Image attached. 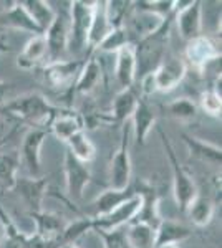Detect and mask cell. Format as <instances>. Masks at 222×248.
Returning <instances> with one entry per match:
<instances>
[{
	"instance_id": "4dcf8cb0",
	"label": "cell",
	"mask_w": 222,
	"mask_h": 248,
	"mask_svg": "<svg viewBox=\"0 0 222 248\" xmlns=\"http://www.w3.org/2000/svg\"><path fill=\"white\" fill-rule=\"evenodd\" d=\"M186 214L189 215L191 222L196 227H207L214 217V203L211 202V199L197 195L191 202V205L188 207Z\"/></svg>"
},
{
	"instance_id": "ac0fdd59",
	"label": "cell",
	"mask_w": 222,
	"mask_h": 248,
	"mask_svg": "<svg viewBox=\"0 0 222 248\" xmlns=\"http://www.w3.org/2000/svg\"><path fill=\"white\" fill-rule=\"evenodd\" d=\"M156 113L148 103L146 98H139L138 105H136L135 111H133L131 121H133V133H135L136 144L144 146L146 144V138L151 133V129L156 124Z\"/></svg>"
},
{
	"instance_id": "44dd1931",
	"label": "cell",
	"mask_w": 222,
	"mask_h": 248,
	"mask_svg": "<svg viewBox=\"0 0 222 248\" xmlns=\"http://www.w3.org/2000/svg\"><path fill=\"white\" fill-rule=\"evenodd\" d=\"M83 129H85L83 116L70 109H60L53 118V121L50 123V131L62 142H67L71 136H75L76 133H80Z\"/></svg>"
},
{
	"instance_id": "b9f144b4",
	"label": "cell",
	"mask_w": 222,
	"mask_h": 248,
	"mask_svg": "<svg viewBox=\"0 0 222 248\" xmlns=\"http://www.w3.org/2000/svg\"><path fill=\"white\" fill-rule=\"evenodd\" d=\"M60 248H80V247L75 245V243H70V245H63V247H60Z\"/></svg>"
},
{
	"instance_id": "484cf974",
	"label": "cell",
	"mask_w": 222,
	"mask_h": 248,
	"mask_svg": "<svg viewBox=\"0 0 222 248\" xmlns=\"http://www.w3.org/2000/svg\"><path fill=\"white\" fill-rule=\"evenodd\" d=\"M111 31L110 22H108L106 15V2H95L93 7V18H91V27L90 33H88V50H96L100 43L103 42L104 37Z\"/></svg>"
},
{
	"instance_id": "7402d4cb",
	"label": "cell",
	"mask_w": 222,
	"mask_h": 248,
	"mask_svg": "<svg viewBox=\"0 0 222 248\" xmlns=\"http://www.w3.org/2000/svg\"><path fill=\"white\" fill-rule=\"evenodd\" d=\"M116 62H115V77L121 90L133 88L136 81V58L133 45H126L116 51Z\"/></svg>"
},
{
	"instance_id": "d6a6232c",
	"label": "cell",
	"mask_w": 222,
	"mask_h": 248,
	"mask_svg": "<svg viewBox=\"0 0 222 248\" xmlns=\"http://www.w3.org/2000/svg\"><path fill=\"white\" fill-rule=\"evenodd\" d=\"M126 238L131 248H154V230L144 223L131 222L126 230Z\"/></svg>"
},
{
	"instance_id": "52a82bcc",
	"label": "cell",
	"mask_w": 222,
	"mask_h": 248,
	"mask_svg": "<svg viewBox=\"0 0 222 248\" xmlns=\"http://www.w3.org/2000/svg\"><path fill=\"white\" fill-rule=\"evenodd\" d=\"M131 184V159H130V127H123L121 142L110 162V189L124 190Z\"/></svg>"
},
{
	"instance_id": "ab89813d",
	"label": "cell",
	"mask_w": 222,
	"mask_h": 248,
	"mask_svg": "<svg viewBox=\"0 0 222 248\" xmlns=\"http://www.w3.org/2000/svg\"><path fill=\"white\" fill-rule=\"evenodd\" d=\"M12 90V85L7 81H0V106L7 105V98H9V93Z\"/></svg>"
},
{
	"instance_id": "d4e9b609",
	"label": "cell",
	"mask_w": 222,
	"mask_h": 248,
	"mask_svg": "<svg viewBox=\"0 0 222 248\" xmlns=\"http://www.w3.org/2000/svg\"><path fill=\"white\" fill-rule=\"evenodd\" d=\"M136 192L135 189L130 186L128 189L124 190H116V189H106L103 190L102 194L98 195V197L93 201V210H95V214H93L91 218L95 217H102V215H106L108 212L115 210L116 207H120L121 203H124L126 201H130V199L135 195Z\"/></svg>"
},
{
	"instance_id": "5bb4252c",
	"label": "cell",
	"mask_w": 222,
	"mask_h": 248,
	"mask_svg": "<svg viewBox=\"0 0 222 248\" xmlns=\"http://www.w3.org/2000/svg\"><path fill=\"white\" fill-rule=\"evenodd\" d=\"M48 136V129H34L25 134L22 142V161L30 177H42V146Z\"/></svg>"
},
{
	"instance_id": "277c9868",
	"label": "cell",
	"mask_w": 222,
	"mask_h": 248,
	"mask_svg": "<svg viewBox=\"0 0 222 248\" xmlns=\"http://www.w3.org/2000/svg\"><path fill=\"white\" fill-rule=\"evenodd\" d=\"M93 7L95 2L75 0L70 2V43L68 48L73 51H83L88 48V33H90Z\"/></svg>"
},
{
	"instance_id": "f1b7e54d",
	"label": "cell",
	"mask_w": 222,
	"mask_h": 248,
	"mask_svg": "<svg viewBox=\"0 0 222 248\" xmlns=\"http://www.w3.org/2000/svg\"><path fill=\"white\" fill-rule=\"evenodd\" d=\"M20 166V155L17 151L0 154V189L14 190L17 184V172Z\"/></svg>"
},
{
	"instance_id": "9a60e30c",
	"label": "cell",
	"mask_w": 222,
	"mask_h": 248,
	"mask_svg": "<svg viewBox=\"0 0 222 248\" xmlns=\"http://www.w3.org/2000/svg\"><path fill=\"white\" fill-rule=\"evenodd\" d=\"M48 181L45 177H22L17 179L15 189L22 195L28 207V214H37L43 210V199L47 195Z\"/></svg>"
},
{
	"instance_id": "f546056e",
	"label": "cell",
	"mask_w": 222,
	"mask_h": 248,
	"mask_svg": "<svg viewBox=\"0 0 222 248\" xmlns=\"http://www.w3.org/2000/svg\"><path fill=\"white\" fill-rule=\"evenodd\" d=\"M68 149L73 157L78 159L80 162L83 164H90L93 162V159L96 157V149L95 144L91 142V139L85 134V131H80L75 136H71L70 139L65 142Z\"/></svg>"
},
{
	"instance_id": "ba28073f",
	"label": "cell",
	"mask_w": 222,
	"mask_h": 248,
	"mask_svg": "<svg viewBox=\"0 0 222 248\" xmlns=\"http://www.w3.org/2000/svg\"><path fill=\"white\" fill-rule=\"evenodd\" d=\"M43 35L47 42L48 63L63 60L62 57L68 50V43H70V15L65 10L56 12L55 20Z\"/></svg>"
},
{
	"instance_id": "ffe728a7",
	"label": "cell",
	"mask_w": 222,
	"mask_h": 248,
	"mask_svg": "<svg viewBox=\"0 0 222 248\" xmlns=\"http://www.w3.org/2000/svg\"><path fill=\"white\" fill-rule=\"evenodd\" d=\"M138 96H136L133 88H126L121 90L113 99V105L110 113L104 116V123L113 124H124L128 119H131L133 111H135L136 105H138Z\"/></svg>"
},
{
	"instance_id": "4fadbf2b",
	"label": "cell",
	"mask_w": 222,
	"mask_h": 248,
	"mask_svg": "<svg viewBox=\"0 0 222 248\" xmlns=\"http://www.w3.org/2000/svg\"><path fill=\"white\" fill-rule=\"evenodd\" d=\"M186 73H188V68H186L184 60L181 58L164 60L151 73L154 91H161V93L172 91L176 86H179V83L184 79Z\"/></svg>"
},
{
	"instance_id": "30bf717a",
	"label": "cell",
	"mask_w": 222,
	"mask_h": 248,
	"mask_svg": "<svg viewBox=\"0 0 222 248\" xmlns=\"http://www.w3.org/2000/svg\"><path fill=\"white\" fill-rule=\"evenodd\" d=\"M139 205H141V199L138 194H135L130 201L121 203L120 207H116L115 210L108 212L106 215L91 218L93 230L113 232V230L123 229L124 225H130L133 220H135L136 214H138Z\"/></svg>"
},
{
	"instance_id": "6da1fadb",
	"label": "cell",
	"mask_w": 222,
	"mask_h": 248,
	"mask_svg": "<svg viewBox=\"0 0 222 248\" xmlns=\"http://www.w3.org/2000/svg\"><path fill=\"white\" fill-rule=\"evenodd\" d=\"M172 20H174V14L171 17L164 18L156 30H153L146 37L139 38L136 43H133L136 58V78H144L148 75H151L166 60V48L169 42V33H171Z\"/></svg>"
},
{
	"instance_id": "83f0119b",
	"label": "cell",
	"mask_w": 222,
	"mask_h": 248,
	"mask_svg": "<svg viewBox=\"0 0 222 248\" xmlns=\"http://www.w3.org/2000/svg\"><path fill=\"white\" fill-rule=\"evenodd\" d=\"M20 3L27 10V14L30 15V18L35 22V25L45 33L56 15V10L51 7V3L45 2V0H20Z\"/></svg>"
},
{
	"instance_id": "3957f363",
	"label": "cell",
	"mask_w": 222,
	"mask_h": 248,
	"mask_svg": "<svg viewBox=\"0 0 222 248\" xmlns=\"http://www.w3.org/2000/svg\"><path fill=\"white\" fill-rule=\"evenodd\" d=\"M159 136H161V141H163L164 151H166V155L171 162V170H172V194H174V201L177 203V209L181 212L188 210V207L191 205V202L199 195L196 187V182L192 179V175L189 174L188 170L181 166L179 159L176 155V151L172 147L171 141L163 131L159 129Z\"/></svg>"
},
{
	"instance_id": "4316f807",
	"label": "cell",
	"mask_w": 222,
	"mask_h": 248,
	"mask_svg": "<svg viewBox=\"0 0 222 248\" xmlns=\"http://www.w3.org/2000/svg\"><path fill=\"white\" fill-rule=\"evenodd\" d=\"M47 58V42L45 35H35L23 46L22 53L17 58V66L22 70H34L38 63Z\"/></svg>"
},
{
	"instance_id": "7c38bea8",
	"label": "cell",
	"mask_w": 222,
	"mask_h": 248,
	"mask_svg": "<svg viewBox=\"0 0 222 248\" xmlns=\"http://www.w3.org/2000/svg\"><path fill=\"white\" fill-rule=\"evenodd\" d=\"M63 172H65L68 197L71 201H80L83 197L86 186L91 182V170L88 164L80 162L78 159L71 155L70 151H67L65 159H63Z\"/></svg>"
},
{
	"instance_id": "e0dca14e",
	"label": "cell",
	"mask_w": 222,
	"mask_h": 248,
	"mask_svg": "<svg viewBox=\"0 0 222 248\" xmlns=\"http://www.w3.org/2000/svg\"><path fill=\"white\" fill-rule=\"evenodd\" d=\"M0 27L2 29H15L20 31H27V33L43 35V31L35 25V22L30 18L27 10L20 2H12L9 9H5L0 14Z\"/></svg>"
},
{
	"instance_id": "e575fe53",
	"label": "cell",
	"mask_w": 222,
	"mask_h": 248,
	"mask_svg": "<svg viewBox=\"0 0 222 248\" xmlns=\"http://www.w3.org/2000/svg\"><path fill=\"white\" fill-rule=\"evenodd\" d=\"M126 45H133V42L128 30L124 27H121V29H113L104 37V40L100 43L96 50L103 51V53H116V51H120L121 48H124Z\"/></svg>"
},
{
	"instance_id": "836d02e7",
	"label": "cell",
	"mask_w": 222,
	"mask_h": 248,
	"mask_svg": "<svg viewBox=\"0 0 222 248\" xmlns=\"http://www.w3.org/2000/svg\"><path fill=\"white\" fill-rule=\"evenodd\" d=\"M93 230V222L91 218H78L73 220V222L67 223V227L63 229L62 235L58 238V248L63 245H70V243H75L78 238H82L86 232Z\"/></svg>"
},
{
	"instance_id": "2e32d148",
	"label": "cell",
	"mask_w": 222,
	"mask_h": 248,
	"mask_svg": "<svg viewBox=\"0 0 222 248\" xmlns=\"http://www.w3.org/2000/svg\"><path fill=\"white\" fill-rule=\"evenodd\" d=\"M32 217V220L35 222V233L38 238L45 240V242L55 243L58 247V238L62 235L63 229L67 227V223L63 220V217L51 212H37V214H28Z\"/></svg>"
},
{
	"instance_id": "f35d334b",
	"label": "cell",
	"mask_w": 222,
	"mask_h": 248,
	"mask_svg": "<svg viewBox=\"0 0 222 248\" xmlns=\"http://www.w3.org/2000/svg\"><path fill=\"white\" fill-rule=\"evenodd\" d=\"M95 232L100 235L104 248H131L126 238V232L123 229L113 230V232H100V230Z\"/></svg>"
},
{
	"instance_id": "603a6c76",
	"label": "cell",
	"mask_w": 222,
	"mask_h": 248,
	"mask_svg": "<svg viewBox=\"0 0 222 248\" xmlns=\"http://www.w3.org/2000/svg\"><path fill=\"white\" fill-rule=\"evenodd\" d=\"M102 63L95 55H90L88 60H85V65L80 71L78 78L75 81L73 86V93L80 94H90L96 86L102 81Z\"/></svg>"
},
{
	"instance_id": "cb8c5ba5",
	"label": "cell",
	"mask_w": 222,
	"mask_h": 248,
	"mask_svg": "<svg viewBox=\"0 0 222 248\" xmlns=\"http://www.w3.org/2000/svg\"><path fill=\"white\" fill-rule=\"evenodd\" d=\"M183 141L186 146H188V151L192 157L211 164V166H221V161H222L221 146L212 144V142L201 141L199 138H194V136H189L184 133H183Z\"/></svg>"
},
{
	"instance_id": "8d00e7d4",
	"label": "cell",
	"mask_w": 222,
	"mask_h": 248,
	"mask_svg": "<svg viewBox=\"0 0 222 248\" xmlns=\"http://www.w3.org/2000/svg\"><path fill=\"white\" fill-rule=\"evenodd\" d=\"M169 114L177 121H192L197 114V106L194 101H191L189 98H177L172 103L168 105Z\"/></svg>"
},
{
	"instance_id": "7a4b0ae2",
	"label": "cell",
	"mask_w": 222,
	"mask_h": 248,
	"mask_svg": "<svg viewBox=\"0 0 222 248\" xmlns=\"http://www.w3.org/2000/svg\"><path fill=\"white\" fill-rule=\"evenodd\" d=\"M62 108H56L38 91L25 93L18 98L12 99L3 106V113L10 118L17 119L20 123H25L34 126V129H47L50 123L53 121L56 113Z\"/></svg>"
},
{
	"instance_id": "9c48e42d",
	"label": "cell",
	"mask_w": 222,
	"mask_h": 248,
	"mask_svg": "<svg viewBox=\"0 0 222 248\" xmlns=\"http://www.w3.org/2000/svg\"><path fill=\"white\" fill-rule=\"evenodd\" d=\"M174 20L181 38L186 42H191L192 38L203 35V2H176Z\"/></svg>"
},
{
	"instance_id": "74e56055",
	"label": "cell",
	"mask_w": 222,
	"mask_h": 248,
	"mask_svg": "<svg viewBox=\"0 0 222 248\" xmlns=\"http://www.w3.org/2000/svg\"><path fill=\"white\" fill-rule=\"evenodd\" d=\"M201 108L205 114L212 116V118H219L221 116V111H222V96H219L216 91L212 90H207L201 94Z\"/></svg>"
},
{
	"instance_id": "d590c367",
	"label": "cell",
	"mask_w": 222,
	"mask_h": 248,
	"mask_svg": "<svg viewBox=\"0 0 222 248\" xmlns=\"http://www.w3.org/2000/svg\"><path fill=\"white\" fill-rule=\"evenodd\" d=\"M131 3L133 2H126V0H111V2H106V15L111 30L121 29V27L126 25L128 12L131 10Z\"/></svg>"
},
{
	"instance_id": "1f68e13d",
	"label": "cell",
	"mask_w": 222,
	"mask_h": 248,
	"mask_svg": "<svg viewBox=\"0 0 222 248\" xmlns=\"http://www.w3.org/2000/svg\"><path fill=\"white\" fill-rule=\"evenodd\" d=\"M133 10L164 20L174 14L176 2L174 0H139V2H133Z\"/></svg>"
},
{
	"instance_id": "8992f818",
	"label": "cell",
	"mask_w": 222,
	"mask_h": 248,
	"mask_svg": "<svg viewBox=\"0 0 222 248\" xmlns=\"http://www.w3.org/2000/svg\"><path fill=\"white\" fill-rule=\"evenodd\" d=\"M186 68H191L196 73H204L209 68V65L217 63L221 60V50L212 43L211 38L199 35V37L192 38L186 45Z\"/></svg>"
},
{
	"instance_id": "8fae6325",
	"label": "cell",
	"mask_w": 222,
	"mask_h": 248,
	"mask_svg": "<svg viewBox=\"0 0 222 248\" xmlns=\"http://www.w3.org/2000/svg\"><path fill=\"white\" fill-rule=\"evenodd\" d=\"M135 192L139 195L141 205L133 222L144 223V225L151 227L153 230H156V227L163 220L159 214V192L148 181H138V186L135 187Z\"/></svg>"
},
{
	"instance_id": "5b68a950",
	"label": "cell",
	"mask_w": 222,
	"mask_h": 248,
	"mask_svg": "<svg viewBox=\"0 0 222 248\" xmlns=\"http://www.w3.org/2000/svg\"><path fill=\"white\" fill-rule=\"evenodd\" d=\"M85 65V60H58L43 66L42 75L45 83L55 90L73 91L75 81Z\"/></svg>"
},
{
	"instance_id": "d6986e66",
	"label": "cell",
	"mask_w": 222,
	"mask_h": 248,
	"mask_svg": "<svg viewBox=\"0 0 222 248\" xmlns=\"http://www.w3.org/2000/svg\"><path fill=\"white\" fill-rule=\"evenodd\" d=\"M191 235H192L191 229L186 227L184 223H179L176 220L163 218L154 230V248L179 245L181 242L188 240Z\"/></svg>"
},
{
	"instance_id": "60d3db41",
	"label": "cell",
	"mask_w": 222,
	"mask_h": 248,
	"mask_svg": "<svg viewBox=\"0 0 222 248\" xmlns=\"http://www.w3.org/2000/svg\"><path fill=\"white\" fill-rule=\"evenodd\" d=\"M3 51H10V46L5 43V40L0 38V53H3Z\"/></svg>"
},
{
	"instance_id": "7bdbcfd3",
	"label": "cell",
	"mask_w": 222,
	"mask_h": 248,
	"mask_svg": "<svg viewBox=\"0 0 222 248\" xmlns=\"http://www.w3.org/2000/svg\"><path fill=\"white\" fill-rule=\"evenodd\" d=\"M161 248H179L177 245H168V247H161Z\"/></svg>"
}]
</instances>
